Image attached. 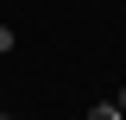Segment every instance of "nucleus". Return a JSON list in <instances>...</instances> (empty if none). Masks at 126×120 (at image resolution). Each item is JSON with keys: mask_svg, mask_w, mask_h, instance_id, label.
<instances>
[{"mask_svg": "<svg viewBox=\"0 0 126 120\" xmlns=\"http://www.w3.org/2000/svg\"><path fill=\"white\" fill-rule=\"evenodd\" d=\"M88 120H126V114H120L113 101H94V107H88Z\"/></svg>", "mask_w": 126, "mask_h": 120, "instance_id": "obj_1", "label": "nucleus"}, {"mask_svg": "<svg viewBox=\"0 0 126 120\" xmlns=\"http://www.w3.org/2000/svg\"><path fill=\"white\" fill-rule=\"evenodd\" d=\"M13 44H19V32L6 25V19H0V57H6V51H13Z\"/></svg>", "mask_w": 126, "mask_h": 120, "instance_id": "obj_2", "label": "nucleus"}, {"mask_svg": "<svg viewBox=\"0 0 126 120\" xmlns=\"http://www.w3.org/2000/svg\"><path fill=\"white\" fill-rule=\"evenodd\" d=\"M113 107H120V114H126V89H120V95H113Z\"/></svg>", "mask_w": 126, "mask_h": 120, "instance_id": "obj_3", "label": "nucleus"}, {"mask_svg": "<svg viewBox=\"0 0 126 120\" xmlns=\"http://www.w3.org/2000/svg\"><path fill=\"white\" fill-rule=\"evenodd\" d=\"M0 120H6V114H0Z\"/></svg>", "mask_w": 126, "mask_h": 120, "instance_id": "obj_4", "label": "nucleus"}]
</instances>
